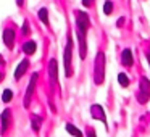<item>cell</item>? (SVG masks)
<instances>
[{
  "mask_svg": "<svg viewBox=\"0 0 150 137\" xmlns=\"http://www.w3.org/2000/svg\"><path fill=\"white\" fill-rule=\"evenodd\" d=\"M65 129L68 131L71 136H74V137H82V132H81V131H79L76 126H73L71 123H66V124H65Z\"/></svg>",
  "mask_w": 150,
  "mask_h": 137,
  "instance_id": "obj_14",
  "label": "cell"
},
{
  "mask_svg": "<svg viewBox=\"0 0 150 137\" xmlns=\"http://www.w3.org/2000/svg\"><path fill=\"white\" fill-rule=\"evenodd\" d=\"M111 11H113V4H111L110 0H107L103 5V13L105 15H111Z\"/></svg>",
  "mask_w": 150,
  "mask_h": 137,
  "instance_id": "obj_18",
  "label": "cell"
},
{
  "mask_svg": "<svg viewBox=\"0 0 150 137\" xmlns=\"http://www.w3.org/2000/svg\"><path fill=\"white\" fill-rule=\"evenodd\" d=\"M150 100V81L147 78H140L139 81V92H137V102L147 103Z\"/></svg>",
  "mask_w": 150,
  "mask_h": 137,
  "instance_id": "obj_3",
  "label": "cell"
},
{
  "mask_svg": "<svg viewBox=\"0 0 150 137\" xmlns=\"http://www.w3.org/2000/svg\"><path fill=\"white\" fill-rule=\"evenodd\" d=\"M29 68V60H23V61L18 65V68L15 69V81H20L21 78H23V74L26 73V69Z\"/></svg>",
  "mask_w": 150,
  "mask_h": 137,
  "instance_id": "obj_10",
  "label": "cell"
},
{
  "mask_svg": "<svg viewBox=\"0 0 150 137\" xmlns=\"http://www.w3.org/2000/svg\"><path fill=\"white\" fill-rule=\"evenodd\" d=\"M37 50V44L34 42V40H28V42L23 44V52L26 53V55H34Z\"/></svg>",
  "mask_w": 150,
  "mask_h": 137,
  "instance_id": "obj_12",
  "label": "cell"
},
{
  "mask_svg": "<svg viewBox=\"0 0 150 137\" xmlns=\"http://www.w3.org/2000/svg\"><path fill=\"white\" fill-rule=\"evenodd\" d=\"M87 137H95V131L94 129H89L87 131Z\"/></svg>",
  "mask_w": 150,
  "mask_h": 137,
  "instance_id": "obj_22",
  "label": "cell"
},
{
  "mask_svg": "<svg viewBox=\"0 0 150 137\" xmlns=\"http://www.w3.org/2000/svg\"><path fill=\"white\" fill-rule=\"evenodd\" d=\"M118 82H120L121 87H127V85H129V78H127L124 73H120V74H118Z\"/></svg>",
  "mask_w": 150,
  "mask_h": 137,
  "instance_id": "obj_17",
  "label": "cell"
},
{
  "mask_svg": "<svg viewBox=\"0 0 150 137\" xmlns=\"http://www.w3.org/2000/svg\"><path fill=\"white\" fill-rule=\"evenodd\" d=\"M37 16H39V20L42 21L44 24H45V26H49V10H47V8H40L39 11H37Z\"/></svg>",
  "mask_w": 150,
  "mask_h": 137,
  "instance_id": "obj_13",
  "label": "cell"
},
{
  "mask_svg": "<svg viewBox=\"0 0 150 137\" xmlns=\"http://www.w3.org/2000/svg\"><path fill=\"white\" fill-rule=\"evenodd\" d=\"M0 65H5V60H4V56L0 55Z\"/></svg>",
  "mask_w": 150,
  "mask_h": 137,
  "instance_id": "obj_24",
  "label": "cell"
},
{
  "mask_svg": "<svg viewBox=\"0 0 150 137\" xmlns=\"http://www.w3.org/2000/svg\"><path fill=\"white\" fill-rule=\"evenodd\" d=\"M123 24H124V16H121L120 20L116 21V26H118V28H121V26H123Z\"/></svg>",
  "mask_w": 150,
  "mask_h": 137,
  "instance_id": "obj_21",
  "label": "cell"
},
{
  "mask_svg": "<svg viewBox=\"0 0 150 137\" xmlns=\"http://www.w3.org/2000/svg\"><path fill=\"white\" fill-rule=\"evenodd\" d=\"M49 78L52 81V84L58 82V63H57L55 58H52L49 61Z\"/></svg>",
  "mask_w": 150,
  "mask_h": 137,
  "instance_id": "obj_9",
  "label": "cell"
},
{
  "mask_svg": "<svg viewBox=\"0 0 150 137\" xmlns=\"http://www.w3.org/2000/svg\"><path fill=\"white\" fill-rule=\"evenodd\" d=\"M37 78H39V74H37V73H34V74L31 76V79H29V84H28L26 94H24V100H23L24 108H28V107H29V103H31V98H33V94H34V89H36Z\"/></svg>",
  "mask_w": 150,
  "mask_h": 137,
  "instance_id": "obj_5",
  "label": "cell"
},
{
  "mask_svg": "<svg viewBox=\"0 0 150 137\" xmlns=\"http://www.w3.org/2000/svg\"><path fill=\"white\" fill-rule=\"evenodd\" d=\"M105 81V53L98 52L94 61V82L97 85H102Z\"/></svg>",
  "mask_w": 150,
  "mask_h": 137,
  "instance_id": "obj_1",
  "label": "cell"
},
{
  "mask_svg": "<svg viewBox=\"0 0 150 137\" xmlns=\"http://www.w3.org/2000/svg\"><path fill=\"white\" fill-rule=\"evenodd\" d=\"M89 26H91L89 15L84 13V11H76V32L87 34Z\"/></svg>",
  "mask_w": 150,
  "mask_h": 137,
  "instance_id": "obj_4",
  "label": "cell"
},
{
  "mask_svg": "<svg viewBox=\"0 0 150 137\" xmlns=\"http://www.w3.org/2000/svg\"><path fill=\"white\" fill-rule=\"evenodd\" d=\"M16 4H18V7H23V5H24V0H16Z\"/></svg>",
  "mask_w": 150,
  "mask_h": 137,
  "instance_id": "obj_23",
  "label": "cell"
},
{
  "mask_svg": "<svg viewBox=\"0 0 150 137\" xmlns=\"http://www.w3.org/2000/svg\"><path fill=\"white\" fill-rule=\"evenodd\" d=\"M11 98H13V92H11L10 89H5L4 94H2V102H4V103H10Z\"/></svg>",
  "mask_w": 150,
  "mask_h": 137,
  "instance_id": "obj_16",
  "label": "cell"
},
{
  "mask_svg": "<svg viewBox=\"0 0 150 137\" xmlns=\"http://www.w3.org/2000/svg\"><path fill=\"white\" fill-rule=\"evenodd\" d=\"M15 40H16V32H15V29L5 28L4 29V44H5V47H7L8 50H13Z\"/></svg>",
  "mask_w": 150,
  "mask_h": 137,
  "instance_id": "obj_6",
  "label": "cell"
},
{
  "mask_svg": "<svg viewBox=\"0 0 150 137\" xmlns=\"http://www.w3.org/2000/svg\"><path fill=\"white\" fill-rule=\"evenodd\" d=\"M147 60H149V65H150V49H149V52H147Z\"/></svg>",
  "mask_w": 150,
  "mask_h": 137,
  "instance_id": "obj_25",
  "label": "cell"
},
{
  "mask_svg": "<svg viewBox=\"0 0 150 137\" xmlns=\"http://www.w3.org/2000/svg\"><path fill=\"white\" fill-rule=\"evenodd\" d=\"M91 114H92V118L94 119H98V121H102V123L107 126V116H105V111H103V108L100 107V105H92L91 107Z\"/></svg>",
  "mask_w": 150,
  "mask_h": 137,
  "instance_id": "obj_8",
  "label": "cell"
},
{
  "mask_svg": "<svg viewBox=\"0 0 150 137\" xmlns=\"http://www.w3.org/2000/svg\"><path fill=\"white\" fill-rule=\"evenodd\" d=\"M121 63H123L124 66H132L134 60H132V52H131L129 49L123 50V53H121Z\"/></svg>",
  "mask_w": 150,
  "mask_h": 137,
  "instance_id": "obj_11",
  "label": "cell"
},
{
  "mask_svg": "<svg viewBox=\"0 0 150 137\" xmlns=\"http://www.w3.org/2000/svg\"><path fill=\"white\" fill-rule=\"evenodd\" d=\"M21 31H23L24 36H28V34L31 32V28H29V23H28V21H24V23H23V29H21Z\"/></svg>",
  "mask_w": 150,
  "mask_h": 137,
  "instance_id": "obj_19",
  "label": "cell"
},
{
  "mask_svg": "<svg viewBox=\"0 0 150 137\" xmlns=\"http://www.w3.org/2000/svg\"><path fill=\"white\" fill-rule=\"evenodd\" d=\"M0 123H2L0 132H2V134H7L8 127H10V123H11V111L8 110V108L2 111V116H0Z\"/></svg>",
  "mask_w": 150,
  "mask_h": 137,
  "instance_id": "obj_7",
  "label": "cell"
},
{
  "mask_svg": "<svg viewBox=\"0 0 150 137\" xmlns=\"http://www.w3.org/2000/svg\"><path fill=\"white\" fill-rule=\"evenodd\" d=\"M2 79H4V73L0 71V81H2Z\"/></svg>",
  "mask_w": 150,
  "mask_h": 137,
  "instance_id": "obj_26",
  "label": "cell"
},
{
  "mask_svg": "<svg viewBox=\"0 0 150 137\" xmlns=\"http://www.w3.org/2000/svg\"><path fill=\"white\" fill-rule=\"evenodd\" d=\"M82 5L84 7H92L94 5V0H82Z\"/></svg>",
  "mask_w": 150,
  "mask_h": 137,
  "instance_id": "obj_20",
  "label": "cell"
},
{
  "mask_svg": "<svg viewBox=\"0 0 150 137\" xmlns=\"http://www.w3.org/2000/svg\"><path fill=\"white\" fill-rule=\"evenodd\" d=\"M40 124H42V119H40V116H37V114H33V116H31V126H33V131L39 132Z\"/></svg>",
  "mask_w": 150,
  "mask_h": 137,
  "instance_id": "obj_15",
  "label": "cell"
},
{
  "mask_svg": "<svg viewBox=\"0 0 150 137\" xmlns=\"http://www.w3.org/2000/svg\"><path fill=\"white\" fill-rule=\"evenodd\" d=\"M73 39L68 36L66 39V47H65V52H63V65H65V76L66 78H71L73 76Z\"/></svg>",
  "mask_w": 150,
  "mask_h": 137,
  "instance_id": "obj_2",
  "label": "cell"
}]
</instances>
